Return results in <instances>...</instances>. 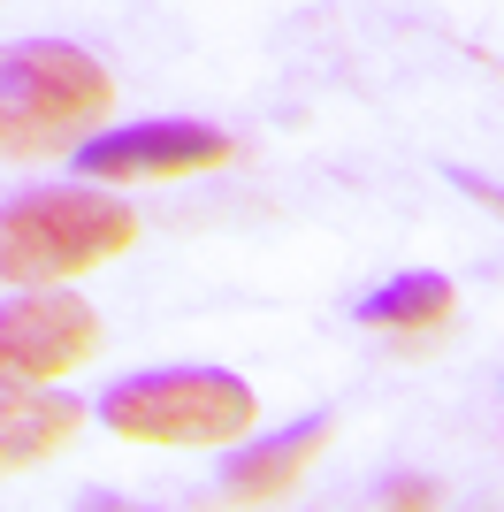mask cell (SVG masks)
<instances>
[{
	"mask_svg": "<svg viewBox=\"0 0 504 512\" xmlns=\"http://www.w3.org/2000/svg\"><path fill=\"white\" fill-rule=\"evenodd\" d=\"M382 505H436V482H390V490H375Z\"/></svg>",
	"mask_w": 504,
	"mask_h": 512,
	"instance_id": "cell-9",
	"label": "cell"
},
{
	"mask_svg": "<svg viewBox=\"0 0 504 512\" xmlns=\"http://www.w3.org/2000/svg\"><path fill=\"white\" fill-rule=\"evenodd\" d=\"M100 421L130 444H237L260 421V398L252 383L222 375V367H168V375H138V383H115L100 398Z\"/></svg>",
	"mask_w": 504,
	"mask_h": 512,
	"instance_id": "cell-3",
	"label": "cell"
},
{
	"mask_svg": "<svg viewBox=\"0 0 504 512\" xmlns=\"http://www.w3.org/2000/svg\"><path fill=\"white\" fill-rule=\"evenodd\" d=\"M451 184H459L466 199H482L489 214H504V192H497V184H482V176H466V169H451Z\"/></svg>",
	"mask_w": 504,
	"mask_h": 512,
	"instance_id": "cell-10",
	"label": "cell"
},
{
	"mask_svg": "<svg viewBox=\"0 0 504 512\" xmlns=\"http://www.w3.org/2000/svg\"><path fill=\"white\" fill-rule=\"evenodd\" d=\"M84 413L69 398H46V390H8L0 383V474H23V467H46L54 451L77 436Z\"/></svg>",
	"mask_w": 504,
	"mask_h": 512,
	"instance_id": "cell-7",
	"label": "cell"
},
{
	"mask_svg": "<svg viewBox=\"0 0 504 512\" xmlns=\"http://www.w3.org/2000/svg\"><path fill=\"white\" fill-rule=\"evenodd\" d=\"M138 245V214L107 192H31L0 207V283H69Z\"/></svg>",
	"mask_w": 504,
	"mask_h": 512,
	"instance_id": "cell-2",
	"label": "cell"
},
{
	"mask_svg": "<svg viewBox=\"0 0 504 512\" xmlns=\"http://www.w3.org/2000/svg\"><path fill=\"white\" fill-rule=\"evenodd\" d=\"M107 107H115V77L84 46L31 39L0 54V153H16V161L77 146Z\"/></svg>",
	"mask_w": 504,
	"mask_h": 512,
	"instance_id": "cell-1",
	"label": "cell"
},
{
	"mask_svg": "<svg viewBox=\"0 0 504 512\" xmlns=\"http://www.w3.org/2000/svg\"><path fill=\"white\" fill-rule=\"evenodd\" d=\"M230 138L207 123H138V130H100L77 138V176L107 184H176V176H207L230 161Z\"/></svg>",
	"mask_w": 504,
	"mask_h": 512,
	"instance_id": "cell-5",
	"label": "cell"
},
{
	"mask_svg": "<svg viewBox=\"0 0 504 512\" xmlns=\"http://www.w3.org/2000/svg\"><path fill=\"white\" fill-rule=\"evenodd\" d=\"M451 314V276H390L382 291L359 299V321L367 329H398V337H420Z\"/></svg>",
	"mask_w": 504,
	"mask_h": 512,
	"instance_id": "cell-8",
	"label": "cell"
},
{
	"mask_svg": "<svg viewBox=\"0 0 504 512\" xmlns=\"http://www.w3.org/2000/svg\"><path fill=\"white\" fill-rule=\"evenodd\" d=\"M321 444H329V421H298L283 436H268V444L237 451L230 467H222V497L230 505H275V497H291L306 482V467L321 459Z\"/></svg>",
	"mask_w": 504,
	"mask_h": 512,
	"instance_id": "cell-6",
	"label": "cell"
},
{
	"mask_svg": "<svg viewBox=\"0 0 504 512\" xmlns=\"http://www.w3.org/2000/svg\"><path fill=\"white\" fill-rule=\"evenodd\" d=\"M100 352V314L62 291H31V299L0 306V383L8 390H46L62 383L69 367H84Z\"/></svg>",
	"mask_w": 504,
	"mask_h": 512,
	"instance_id": "cell-4",
	"label": "cell"
}]
</instances>
